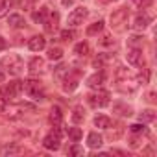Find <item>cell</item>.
<instances>
[{"label": "cell", "instance_id": "obj_18", "mask_svg": "<svg viewBox=\"0 0 157 157\" xmlns=\"http://www.w3.org/2000/svg\"><path fill=\"white\" fill-rule=\"evenodd\" d=\"M24 150H22V146H19V144H6L4 148H2V155H19V153H22Z\"/></svg>", "mask_w": 157, "mask_h": 157}, {"label": "cell", "instance_id": "obj_10", "mask_svg": "<svg viewBox=\"0 0 157 157\" xmlns=\"http://www.w3.org/2000/svg\"><path fill=\"white\" fill-rule=\"evenodd\" d=\"M76 87H78V76L70 74V70H68L65 74V78H63V91L65 93H72Z\"/></svg>", "mask_w": 157, "mask_h": 157}, {"label": "cell", "instance_id": "obj_11", "mask_svg": "<svg viewBox=\"0 0 157 157\" xmlns=\"http://www.w3.org/2000/svg\"><path fill=\"white\" fill-rule=\"evenodd\" d=\"M104 82H105V74L100 70V72H94L93 76H89L87 78V85L91 87V89H100L102 85H104Z\"/></svg>", "mask_w": 157, "mask_h": 157}, {"label": "cell", "instance_id": "obj_14", "mask_svg": "<svg viewBox=\"0 0 157 157\" xmlns=\"http://www.w3.org/2000/svg\"><path fill=\"white\" fill-rule=\"evenodd\" d=\"M102 144H104V137H102L100 133L93 131V133L87 135V146H89V148H100Z\"/></svg>", "mask_w": 157, "mask_h": 157}, {"label": "cell", "instance_id": "obj_26", "mask_svg": "<svg viewBox=\"0 0 157 157\" xmlns=\"http://www.w3.org/2000/svg\"><path fill=\"white\" fill-rule=\"evenodd\" d=\"M104 30V21H98V22H94V24H91L89 28H87V35H98L100 32Z\"/></svg>", "mask_w": 157, "mask_h": 157}, {"label": "cell", "instance_id": "obj_39", "mask_svg": "<svg viewBox=\"0 0 157 157\" xmlns=\"http://www.w3.org/2000/svg\"><path fill=\"white\" fill-rule=\"evenodd\" d=\"M148 100H150V102H155V93H150V94H148Z\"/></svg>", "mask_w": 157, "mask_h": 157}, {"label": "cell", "instance_id": "obj_15", "mask_svg": "<svg viewBox=\"0 0 157 157\" xmlns=\"http://www.w3.org/2000/svg\"><path fill=\"white\" fill-rule=\"evenodd\" d=\"M43 68H44V59H41V57H32V59H30L28 70H30L32 74H37V72H41Z\"/></svg>", "mask_w": 157, "mask_h": 157}, {"label": "cell", "instance_id": "obj_41", "mask_svg": "<svg viewBox=\"0 0 157 157\" xmlns=\"http://www.w3.org/2000/svg\"><path fill=\"white\" fill-rule=\"evenodd\" d=\"M107 2H115V0H107Z\"/></svg>", "mask_w": 157, "mask_h": 157}, {"label": "cell", "instance_id": "obj_1", "mask_svg": "<svg viewBox=\"0 0 157 157\" xmlns=\"http://www.w3.org/2000/svg\"><path fill=\"white\" fill-rule=\"evenodd\" d=\"M0 67L6 68V72H10L11 76H19L24 72V61L19 54H10L6 57L0 59Z\"/></svg>", "mask_w": 157, "mask_h": 157}, {"label": "cell", "instance_id": "obj_30", "mask_svg": "<svg viewBox=\"0 0 157 157\" xmlns=\"http://www.w3.org/2000/svg\"><path fill=\"white\" fill-rule=\"evenodd\" d=\"M129 78V70L126 67H118L117 68V80H128Z\"/></svg>", "mask_w": 157, "mask_h": 157}, {"label": "cell", "instance_id": "obj_36", "mask_svg": "<svg viewBox=\"0 0 157 157\" xmlns=\"http://www.w3.org/2000/svg\"><path fill=\"white\" fill-rule=\"evenodd\" d=\"M68 153H70V155H83V148L78 146V144H74V146L68 150Z\"/></svg>", "mask_w": 157, "mask_h": 157}, {"label": "cell", "instance_id": "obj_27", "mask_svg": "<svg viewBox=\"0 0 157 157\" xmlns=\"http://www.w3.org/2000/svg\"><path fill=\"white\" fill-rule=\"evenodd\" d=\"M139 120H140V122H153V120H155V111H153V109H144V111L139 115Z\"/></svg>", "mask_w": 157, "mask_h": 157}, {"label": "cell", "instance_id": "obj_13", "mask_svg": "<svg viewBox=\"0 0 157 157\" xmlns=\"http://www.w3.org/2000/svg\"><path fill=\"white\" fill-rule=\"evenodd\" d=\"M57 24H59V13H57V11L48 13L46 21H44V30L52 33V32H56V30H57Z\"/></svg>", "mask_w": 157, "mask_h": 157}, {"label": "cell", "instance_id": "obj_38", "mask_svg": "<svg viewBox=\"0 0 157 157\" xmlns=\"http://www.w3.org/2000/svg\"><path fill=\"white\" fill-rule=\"evenodd\" d=\"M61 4H63L65 8H70V6H74V4H76V0H61Z\"/></svg>", "mask_w": 157, "mask_h": 157}, {"label": "cell", "instance_id": "obj_9", "mask_svg": "<svg viewBox=\"0 0 157 157\" xmlns=\"http://www.w3.org/2000/svg\"><path fill=\"white\" fill-rule=\"evenodd\" d=\"M150 22H151V17L148 15V13H139V15H135V19H133V30H137V32H142L144 28H148L150 26Z\"/></svg>", "mask_w": 157, "mask_h": 157}, {"label": "cell", "instance_id": "obj_5", "mask_svg": "<svg viewBox=\"0 0 157 157\" xmlns=\"http://www.w3.org/2000/svg\"><path fill=\"white\" fill-rule=\"evenodd\" d=\"M87 102H89V105H93V107H105V105L109 104V93L96 89V93H93V94L87 96Z\"/></svg>", "mask_w": 157, "mask_h": 157}, {"label": "cell", "instance_id": "obj_21", "mask_svg": "<svg viewBox=\"0 0 157 157\" xmlns=\"http://www.w3.org/2000/svg\"><path fill=\"white\" fill-rule=\"evenodd\" d=\"M83 118H85L83 107H82V105H76V107L72 109V122H74V124H80V122H83Z\"/></svg>", "mask_w": 157, "mask_h": 157}, {"label": "cell", "instance_id": "obj_3", "mask_svg": "<svg viewBox=\"0 0 157 157\" xmlns=\"http://www.w3.org/2000/svg\"><path fill=\"white\" fill-rule=\"evenodd\" d=\"M22 85H24V91L33 98V100H43L44 98V94H43V85H41V82L39 80H26V82H22Z\"/></svg>", "mask_w": 157, "mask_h": 157}, {"label": "cell", "instance_id": "obj_34", "mask_svg": "<svg viewBox=\"0 0 157 157\" xmlns=\"http://www.w3.org/2000/svg\"><path fill=\"white\" fill-rule=\"evenodd\" d=\"M67 72H68V67H67V65H57V67H56V70H54V74H56V76H65Z\"/></svg>", "mask_w": 157, "mask_h": 157}, {"label": "cell", "instance_id": "obj_24", "mask_svg": "<svg viewBox=\"0 0 157 157\" xmlns=\"http://www.w3.org/2000/svg\"><path fill=\"white\" fill-rule=\"evenodd\" d=\"M13 6V0H0V19H4Z\"/></svg>", "mask_w": 157, "mask_h": 157}, {"label": "cell", "instance_id": "obj_17", "mask_svg": "<svg viewBox=\"0 0 157 157\" xmlns=\"http://www.w3.org/2000/svg\"><path fill=\"white\" fill-rule=\"evenodd\" d=\"M61 120H63V111H61L59 105H54V107L50 109V122H52L54 126H59Z\"/></svg>", "mask_w": 157, "mask_h": 157}, {"label": "cell", "instance_id": "obj_40", "mask_svg": "<svg viewBox=\"0 0 157 157\" xmlns=\"http://www.w3.org/2000/svg\"><path fill=\"white\" fill-rule=\"evenodd\" d=\"M4 80H6V74L0 70V83H4Z\"/></svg>", "mask_w": 157, "mask_h": 157}, {"label": "cell", "instance_id": "obj_33", "mask_svg": "<svg viewBox=\"0 0 157 157\" xmlns=\"http://www.w3.org/2000/svg\"><path fill=\"white\" fill-rule=\"evenodd\" d=\"M98 43H100V46H113V44H115V41H113L109 35H104Z\"/></svg>", "mask_w": 157, "mask_h": 157}, {"label": "cell", "instance_id": "obj_32", "mask_svg": "<svg viewBox=\"0 0 157 157\" xmlns=\"http://www.w3.org/2000/svg\"><path fill=\"white\" fill-rule=\"evenodd\" d=\"M133 2H135L140 10H146V8H150V6L153 4V0H133Z\"/></svg>", "mask_w": 157, "mask_h": 157}, {"label": "cell", "instance_id": "obj_28", "mask_svg": "<svg viewBox=\"0 0 157 157\" xmlns=\"http://www.w3.org/2000/svg\"><path fill=\"white\" fill-rule=\"evenodd\" d=\"M129 131H131L133 135H146V133H148V129H146V126H144V122H140V124H133V126H129Z\"/></svg>", "mask_w": 157, "mask_h": 157}, {"label": "cell", "instance_id": "obj_2", "mask_svg": "<svg viewBox=\"0 0 157 157\" xmlns=\"http://www.w3.org/2000/svg\"><path fill=\"white\" fill-rule=\"evenodd\" d=\"M128 21H129V11L126 8H118L111 13L109 26L113 28V32H124L128 28Z\"/></svg>", "mask_w": 157, "mask_h": 157}, {"label": "cell", "instance_id": "obj_35", "mask_svg": "<svg viewBox=\"0 0 157 157\" xmlns=\"http://www.w3.org/2000/svg\"><path fill=\"white\" fill-rule=\"evenodd\" d=\"M61 39L63 41H72L74 39V32L72 30H63L61 32Z\"/></svg>", "mask_w": 157, "mask_h": 157}, {"label": "cell", "instance_id": "obj_16", "mask_svg": "<svg viewBox=\"0 0 157 157\" xmlns=\"http://www.w3.org/2000/svg\"><path fill=\"white\" fill-rule=\"evenodd\" d=\"M8 24H10L11 28H24V26H26V21H24V17H22V15L13 13V15H10V17H8Z\"/></svg>", "mask_w": 157, "mask_h": 157}, {"label": "cell", "instance_id": "obj_20", "mask_svg": "<svg viewBox=\"0 0 157 157\" xmlns=\"http://www.w3.org/2000/svg\"><path fill=\"white\" fill-rule=\"evenodd\" d=\"M94 126L96 128H102V129H109L111 128V118L105 117V115H98L94 118Z\"/></svg>", "mask_w": 157, "mask_h": 157}, {"label": "cell", "instance_id": "obj_29", "mask_svg": "<svg viewBox=\"0 0 157 157\" xmlns=\"http://www.w3.org/2000/svg\"><path fill=\"white\" fill-rule=\"evenodd\" d=\"M67 133H68V137H70L74 142H78V140L83 137V133H82V129H80V128H68V129H67Z\"/></svg>", "mask_w": 157, "mask_h": 157}, {"label": "cell", "instance_id": "obj_19", "mask_svg": "<svg viewBox=\"0 0 157 157\" xmlns=\"http://www.w3.org/2000/svg\"><path fill=\"white\" fill-rule=\"evenodd\" d=\"M113 111L118 113V115H122V117H131L133 115V109L129 105H126V104H115L113 105Z\"/></svg>", "mask_w": 157, "mask_h": 157}, {"label": "cell", "instance_id": "obj_37", "mask_svg": "<svg viewBox=\"0 0 157 157\" xmlns=\"http://www.w3.org/2000/svg\"><path fill=\"white\" fill-rule=\"evenodd\" d=\"M6 48H8V41L0 35V50H6Z\"/></svg>", "mask_w": 157, "mask_h": 157}, {"label": "cell", "instance_id": "obj_8", "mask_svg": "<svg viewBox=\"0 0 157 157\" xmlns=\"http://www.w3.org/2000/svg\"><path fill=\"white\" fill-rule=\"evenodd\" d=\"M43 146H44L46 150L56 151V150H59V148H61V137H59V135H56V133L52 131V133H48V135L43 139Z\"/></svg>", "mask_w": 157, "mask_h": 157}, {"label": "cell", "instance_id": "obj_31", "mask_svg": "<svg viewBox=\"0 0 157 157\" xmlns=\"http://www.w3.org/2000/svg\"><path fill=\"white\" fill-rule=\"evenodd\" d=\"M128 43H129V46H137V48H140V44H142V37H140V35H131V37L128 39Z\"/></svg>", "mask_w": 157, "mask_h": 157}, {"label": "cell", "instance_id": "obj_22", "mask_svg": "<svg viewBox=\"0 0 157 157\" xmlns=\"http://www.w3.org/2000/svg\"><path fill=\"white\" fill-rule=\"evenodd\" d=\"M48 8H39V11H35L33 13V21L35 22H39V24H44V21H46V17H48Z\"/></svg>", "mask_w": 157, "mask_h": 157}, {"label": "cell", "instance_id": "obj_12", "mask_svg": "<svg viewBox=\"0 0 157 157\" xmlns=\"http://www.w3.org/2000/svg\"><path fill=\"white\" fill-rule=\"evenodd\" d=\"M44 46H46V39L43 35H33L28 41V48L32 52H41V50H44Z\"/></svg>", "mask_w": 157, "mask_h": 157}, {"label": "cell", "instance_id": "obj_25", "mask_svg": "<svg viewBox=\"0 0 157 157\" xmlns=\"http://www.w3.org/2000/svg\"><path fill=\"white\" fill-rule=\"evenodd\" d=\"M74 54H76V56H80V57H82V56H87V54H89V44H87L85 41L78 43V44L74 46Z\"/></svg>", "mask_w": 157, "mask_h": 157}, {"label": "cell", "instance_id": "obj_6", "mask_svg": "<svg viewBox=\"0 0 157 157\" xmlns=\"http://www.w3.org/2000/svg\"><path fill=\"white\" fill-rule=\"evenodd\" d=\"M87 15H89V11H87V8H83V6H80V8H76V10H72V13L68 15V26H80V24H83V21L87 19Z\"/></svg>", "mask_w": 157, "mask_h": 157}, {"label": "cell", "instance_id": "obj_4", "mask_svg": "<svg viewBox=\"0 0 157 157\" xmlns=\"http://www.w3.org/2000/svg\"><path fill=\"white\" fill-rule=\"evenodd\" d=\"M22 91H24L22 82L13 80V82H10V83L6 85V89L2 91V94H4V98H6V100H15V98H19V96L22 94Z\"/></svg>", "mask_w": 157, "mask_h": 157}, {"label": "cell", "instance_id": "obj_23", "mask_svg": "<svg viewBox=\"0 0 157 157\" xmlns=\"http://www.w3.org/2000/svg\"><path fill=\"white\" fill-rule=\"evenodd\" d=\"M61 57H63V50H61L59 46L48 48V59H50V61H59Z\"/></svg>", "mask_w": 157, "mask_h": 157}, {"label": "cell", "instance_id": "obj_7", "mask_svg": "<svg viewBox=\"0 0 157 157\" xmlns=\"http://www.w3.org/2000/svg\"><path fill=\"white\" fill-rule=\"evenodd\" d=\"M126 59H128V63H129V65H142V63H144L142 48L129 46V48H128V54H126Z\"/></svg>", "mask_w": 157, "mask_h": 157}]
</instances>
